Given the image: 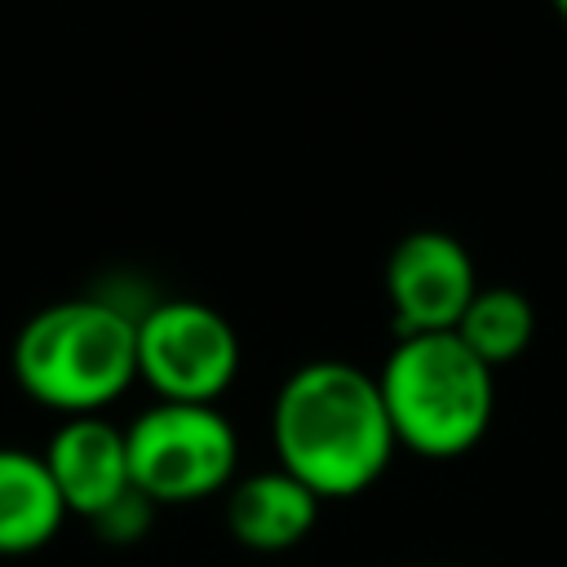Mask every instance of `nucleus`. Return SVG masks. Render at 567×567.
Returning <instances> with one entry per match:
<instances>
[{"instance_id":"1","label":"nucleus","mask_w":567,"mask_h":567,"mask_svg":"<svg viewBox=\"0 0 567 567\" xmlns=\"http://www.w3.org/2000/svg\"><path fill=\"white\" fill-rule=\"evenodd\" d=\"M275 465L319 501L368 492L394 461L399 443L372 372L346 359H310L270 403Z\"/></svg>"},{"instance_id":"2","label":"nucleus","mask_w":567,"mask_h":567,"mask_svg":"<svg viewBox=\"0 0 567 567\" xmlns=\"http://www.w3.org/2000/svg\"><path fill=\"white\" fill-rule=\"evenodd\" d=\"M18 390L58 416H97L137 381V310L66 297L35 310L9 350Z\"/></svg>"},{"instance_id":"3","label":"nucleus","mask_w":567,"mask_h":567,"mask_svg":"<svg viewBox=\"0 0 567 567\" xmlns=\"http://www.w3.org/2000/svg\"><path fill=\"white\" fill-rule=\"evenodd\" d=\"M377 385L394 443L425 461L465 456L496 416V372L456 332L399 337Z\"/></svg>"},{"instance_id":"4","label":"nucleus","mask_w":567,"mask_h":567,"mask_svg":"<svg viewBox=\"0 0 567 567\" xmlns=\"http://www.w3.org/2000/svg\"><path fill=\"white\" fill-rule=\"evenodd\" d=\"M133 487L155 505H195L235 483L239 434L217 403H151L124 425Z\"/></svg>"},{"instance_id":"5","label":"nucleus","mask_w":567,"mask_h":567,"mask_svg":"<svg viewBox=\"0 0 567 567\" xmlns=\"http://www.w3.org/2000/svg\"><path fill=\"white\" fill-rule=\"evenodd\" d=\"M239 377V337L204 301H151L137 315V381L159 403H217Z\"/></svg>"},{"instance_id":"6","label":"nucleus","mask_w":567,"mask_h":567,"mask_svg":"<svg viewBox=\"0 0 567 567\" xmlns=\"http://www.w3.org/2000/svg\"><path fill=\"white\" fill-rule=\"evenodd\" d=\"M474 292H478V279L461 239L443 230H412L390 248L385 297H390L399 337L456 332Z\"/></svg>"},{"instance_id":"7","label":"nucleus","mask_w":567,"mask_h":567,"mask_svg":"<svg viewBox=\"0 0 567 567\" xmlns=\"http://www.w3.org/2000/svg\"><path fill=\"white\" fill-rule=\"evenodd\" d=\"M44 465L53 474V487L66 505V514L93 523L106 505H115L128 487V443L115 421L97 416H62L58 430L44 443Z\"/></svg>"},{"instance_id":"8","label":"nucleus","mask_w":567,"mask_h":567,"mask_svg":"<svg viewBox=\"0 0 567 567\" xmlns=\"http://www.w3.org/2000/svg\"><path fill=\"white\" fill-rule=\"evenodd\" d=\"M319 509H323V501L306 483L284 474L279 465L244 474L226 487V527L252 554L297 549L315 532Z\"/></svg>"},{"instance_id":"9","label":"nucleus","mask_w":567,"mask_h":567,"mask_svg":"<svg viewBox=\"0 0 567 567\" xmlns=\"http://www.w3.org/2000/svg\"><path fill=\"white\" fill-rule=\"evenodd\" d=\"M66 505L40 452L0 447V558H27L44 549L62 523Z\"/></svg>"},{"instance_id":"10","label":"nucleus","mask_w":567,"mask_h":567,"mask_svg":"<svg viewBox=\"0 0 567 567\" xmlns=\"http://www.w3.org/2000/svg\"><path fill=\"white\" fill-rule=\"evenodd\" d=\"M456 337L496 372V368L514 363L532 346V337H536V306L518 288H505V284L478 288L474 301L465 306L461 323H456Z\"/></svg>"},{"instance_id":"11","label":"nucleus","mask_w":567,"mask_h":567,"mask_svg":"<svg viewBox=\"0 0 567 567\" xmlns=\"http://www.w3.org/2000/svg\"><path fill=\"white\" fill-rule=\"evenodd\" d=\"M155 501H146L137 487H128L115 505H106L97 518H93V532L106 540V545H133V540H142L146 532H151V523H155Z\"/></svg>"},{"instance_id":"12","label":"nucleus","mask_w":567,"mask_h":567,"mask_svg":"<svg viewBox=\"0 0 567 567\" xmlns=\"http://www.w3.org/2000/svg\"><path fill=\"white\" fill-rule=\"evenodd\" d=\"M549 4H554V13H558V18L567 22V0H549Z\"/></svg>"}]
</instances>
